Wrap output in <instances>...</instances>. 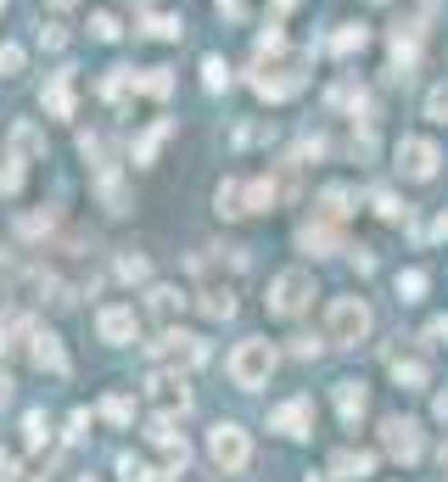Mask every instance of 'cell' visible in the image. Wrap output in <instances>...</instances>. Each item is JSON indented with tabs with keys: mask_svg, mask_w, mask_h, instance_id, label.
Returning a JSON list of instances; mask_svg holds the SVG:
<instances>
[{
	"mask_svg": "<svg viewBox=\"0 0 448 482\" xmlns=\"http://www.w3.org/2000/svg\"><path fill=\"white\" fill-rule=\"evenodd\" d=\"M375 326V314L365 298H331L326 309V326H319V342H331V348H359Z\"/></svg>",
	"mask_w": 448,
	"mask_h": 482,
	"instance_id": "cell-1",
	"label": "cell"
},
{
	"mask_svg": "<svg viewBox=\"0 0 448 482\" xmlns=\"http://www.w3.org/2000/svg\"><path fill=\"white\" fill-rule=\"evenodd\" d=\"M275 365H280L275 342L247 337V342H236V353H230V381H236L241 393H252V388H264V381L275 376Z\"/></svg>",
	"mask_w": 448,
	"mask_h": 482,
	"instance_id": "cell-2",
	"label": "cell"
},
{
	"mask_svg": "<svg viewBox=\"0 0 448 482\" xmlns=\"http://www.w3.org/2000/svg\"><path fill=\"white\" fill-rule=\"evenodd\" d=\"M308 298H314V275H308V270H280L264 303H269L275 320H297V314L308 309Z\"/></svg>",
	"mask_w": 448,
	"mask_h": 482,
	"instance_id": "cell-3",
	"label": "cell"
},
{
	"mask_svg": "<svg viewBox=\"0 0 448 482\" xmlns=\"http://www.w3.org/2000/svg\"><path fill=\"white\" fill-rule=\"evenodd\" d=\"M208 455H213L219 471H247V460H252V438H247L236 421H219V427L208 432Z\"/></svg>",
	"mask_w": 448,
	"mask_h": 482,
	"instance_id": "cell-4",
	"label": "cell"
},
{
	"mask_svg": "<svg viewBox=\"0 0 448 482\" xmlns=\"http://www.w3.org/2000/svg\"><path fill=\"white\" fill-rule=\"evenodd\" d=\"M146 398L157 404V415H169V421H180V415L190 409V388H185L180 370H157V376L146 381Z\"/></svg>",
	"mask_w": 448,
	"mask_h": 482,
	"instance_id": "cell-5",
	"label": "cell"
},
{
	"mask_svg": "<svg viewBox=\"0 0 448 482\" xmlns=\"http://www.w3.org/2000/svg\"><path fill=\"white\" fill-rule=\"evenodd\" d=\"M381 448H387L393 460H404V466H414L421 460V427L409 421V415H387V421H381Z\"/></svg>",
	"mask_w": 448,
	"mask_h": 482,
	"instance_id": "cell-6",
	"label": "cell"
},
{
	"mask_svg": "<svg viewBox=\"0 0 448 482\" xmlns=\"http://www.w3.org/2000/svg\"><path fill=\"white\" fill-rule=\"evenodd\" d=\"M437 146L426 141V135H404L398 141V174H409V180H432L437 174Z\"/></svg>",
	"mask_w": 448,
	"mask_h": 482,
	"instance_id": "cell-7",
	"label": "cell"
},
{
	"mask_svg": "<svg viewBox=\"0 0 448 482\" xmlns=\"http://www.w3.org/2000/svg\"><path fill=\"white\" fill-rule=\"evenodd\" d=\"M151 348L163 353L169 365H180V370H197V365L208 359V342H202V337H190V331H163Z\"/></svg>",
	"mask_w": 448,
	"mask_h": 482,
	"instance_id": "cell-8",
	"label": "cell"
},
{
	"mask_svg": "<svg viewBox=\"0 0 448 482\" xmlns=\"http://www.w3.org/2000/svg\"><path fill=\"white\" fill-rule=\"evenodd\" d=\"M269 432H280V438H308V432H314V398L280 404V409L269 415Z\"/></svg>",
	"mask_w": 448,
	"mask_h": 482,
	"instance_id": "cell-9",
	"label": "cell"
},
{
	"mask_svg": "<svg viewBox=\"0 0 448 482\" xmlns=\"http://www.w3.org/2000/svg\"><path fill=\"white\" fill-rule=\"evenodd\" d=\"M95 331H102V342H135V309L130 303H112L95 314Z\"/></svg>",
	"mask_w": 448,
	"mask_h": 482,
	"instance_id": "cell-10",
	"label": "cell"
},
{
	"mask_svg": "<svg viewBox=\"0 0 448 482\" xmlns=\"http://www.w3.org/2000/svg\"><path fill=\"white\" fill-rule=\"evenodd\" d=\"M28 359H34L40 370H68V353H62V342L51 337V331H40V326H28Z\"/></svg>",
	"mask_w": 448,
	"mask_h": 482,
	"instance_id": "cell-11",
	"label": "cell"
},
{
	"mask_svg": "<svg viewBox=\"0 0 448 482\" xmlns=\"http://www.w3.org/2000/svg\"><path fill=\"white\" fill-rule=\"evenodd\" d=\"M370 471H375V455H365V448H342V455H331V466H326L331 482H359Z\"/></svg>",
	"mask_w": 448,
	"mask_h": 482,
	"instance_id": "cell-12",
	"label": "cell"
},
{
	"mask_svg": "<svg viewBox=\"0 0 448 482\" xmlns=\"http://www.w3.org/2000/svg\"><path fill=\"white\" fill-rule=\"evenodd\" d=\"M45 113L51 118H73V74H51V84H45Z\"/></svg>",
	"mask_w": 448,
	"mask_h": 482,
	"instance_id": "cell-13",
	"label": "cell"
},
{
	"mask_svg": "<svg viewBox=\"0 0 448 482\" xmlns=\"http://www.w3.org/2000/svg\"><path fill=\"white\" fill-rule=\"evenodd\" d=\"M365 404H370V393H365V381H336V415H342L347 427H354L359 415H365Z\"/></svg>",
	"mask_w": 448,
	"mask_h": 482,
	"instance_id": "cell-14",
	"label": "cell"
},
{
	"mask_svg": "<svg viewBox=\"0 0 448 482\" xmlns=\"http://www.w3.org/2000/svg\"><path fill=\"white\" fill-rule=\"evenodd\" d=\"M252 90H258L264 102H286V95L303 90V79L297 74H258V79H252Z\"/></svg>",
	"mask_w": 448,
	"mask_h": 482,
	"instance_id": "cell-15",
	"label": "cell"
},
{
	"mask_svg": "<svg viewBox=\"0 0 448 482\" xmlns=\"http://www.w3.org/2000/svg\"><path fill=\"white\" fill-rule=\"evenodd\" d=\"M197 309H202L208 320H230V314H236V292H230V286H202Z\"/></svg>",
	"mask_w": 448,
	"mask_h": 482,
	"instance_id": "cell-16",
	"label": "cell"
},
{
	"mask_svg": "<svg viewBox=\"0 0 448 482\" xmlns=\"http://www.w3.org/2000/svg\"><path fill=\"white\" fill-rule=\"evenodd\" d=\"M213 202H219V213H224V219H241V213H247V185H241V180H224Z\"/></svg>",
	"mask_w": 448,
	"mask_h": 482,
	"instance_id": "cell-17",
	"label": "cell"
},
{
	"mask_svg": "<svg viewBox=\"0 0 448 482\" xmlns=\"http://www.w3.org/2000/svg\"><path fill=\"white\" fill-rule=\"evenodd\" d=\"M146 298H151V314H157V320H163V326H169V320H174V314L185 309V298L174 292V286H151V292H146Z\"/></svg>",
	"mask_w": 448,
	"mask_h": 482,
	"instance_id": "cell-18",
	"label": "cell"
},
{
	"mask_svg": "<svg viewBox=\"0 0 448 482\" xmlns=\"http://www.w3.org/2000/svg\"><path fill=\"white\" fill-rule=\"evenodd\" d=\"M12 152H17V157H40V152H45V130H34V123H17V130H12Z\"/></svg>",
	"mask_w": 448,
	"mask_h": 482,
	"instance_id": "cell-19",
	"label": "cell"
},
{
	"mask_svg": "<svg viewBox=\"0 0 448 482\" xmlns=\"http://www.w3.org/2000/svg\"><path fill=\"white\" fill-rule=\"evenodd\" d=\"M393 381L404 393H414V388H426V365L421 359H393Z\"/></svg>",
	"mask_w": 448,
	"mask_h": 482,
	"instance_id": "cell-20",
	"label": "cell"
},
{
	"mask_svg": "<svg viewBox=\"0 0 448 482\" xmlns=\"http://www.w3.org/2000/svg\"><path fill=\"white\" fill-rule=\"evenodd\" d=\"M297 241H303L308 252H336V247H342V236L331 231V224H308V231H303Z\"/></svg>",
	"mask_w": 448,
	"mask_h": 482,
	"instance_id": "cell-21",
	"label": "cell"
},
{
	"mask_svg": "<svg viewBox=\"0 0 448 482\" xmlns=\"http://www.w3.org/2000/svg\"><path fill=\"white\" fill-rule=\"evenodd\" d=\"M130 84H135V90H146V95H169V90H174L169 68H146V74H130Z\"/></svg>",
	"mask_w": 448,
	"mask_h": 482,
	"instance_id": "cell-22",
	"label": "cell"
},
{
	"mask_svg": "<svg viewBox=\"0 0 448 482\" xmlns=\"http://www.w3.org/2000/svg\"><path fill=\"white\" fill-rule=\"evenodd\" d=\"M169 135H174V123H151V130L141 135V146H135V163H151V152H157V146H163Z\"/></svg>",
	"mask_w": 448,
	"mask_h": 482,
	"instance_id": "cell-23",
	"label": "cell"
},
{
	"mask_svg": "<svg viewBox=\"0 0 448 482\" xmlns=\"http://www.w3.org/2000/svg\"><path fill=\"white\" fill-rule=\"evenodd\" d=\"M102 421H112V427H130L135 421V404L123 398V393H112V398H102Z\"/></svg>",
	"mask_w": 448,
	"mask_h": 482,
	"instance_id": "cell-24",
	"label": "cell"
},
{
	"mask_svg": "<svg viewBox=\"0 0 448 482\" xmlns=\"http://www.w3.org/2000/svg\"><path fill=\"white\" fill-rule=\"evenodd\" d=\"M331 51H336V56H354V51H365V23H342V34L331 40Z\"/></svg>",
	"mask_w": 448,
	"mask_h": 482,
	"instance_id": "cell-25",
	"label": "cell"
},
{
	"mask_svg": "<svg viewBox=\"0 0 448 482\" xmlns=\"http://www.w3.org/2000/svg\"><path fill=\"white\" fill-rule=\"evenodd\" d=\"M275 202V180H247V213H264Z\"/></svg>",
	"mask_w": 448,
	"mask_h": 482,
	"instance_id": "cell-26",
	"label": "cell"
},
{
	"mask_svg": "<svg viewBox=\"0 0 448 482\" xmlns=\"http://www.w3.org/2000/svg\"><path fill=\"white\" fill-rule=\"evenodd\" d=\"M347 202H354V191H347V185H331L326 197H319V213H326V219H342Z\"/></svg>",
	"mask_w": 448,
	"mask_h": 482,
	"instance_id": "cell-27",
	"label": "cell"
},
{
	"mask_svg": "<svg viewBox=\"0 0 448 482\" xmlns=\"http://www.w3.org/2000/svg\"><path fill=\"white\" fill-rule=\"evenodd\" d=\"M17 185H23V157H6L0 163V197H17Z\"/></svg>",
	"mask_w": 448,
	"mask_h": 482,
	"instance_id": "cell-28",
	"label": "cell"
},
{
	"mask_svg": "<svg viewBox=\"0 0 448 482\" xmlns=\"http://www.w3.org/2000/svg\"><path fill=\"white\" fill-rule=\"evenodd\" d=\"M421 292H426V270H404V275H398V298H404V303H414Z\"/></svg>",
	"mask_w": 448,
	"mask_h": 482,
	"instance_id": "cell-29",
	"label": "cell"
},
{
	"mask_svg": "<svg viewBox=\"0 0 448 482\" xmlns=\"http://www.w3.org/2000/svg\"><path fill=\"white\" fill-rule=\"evenodd\" d=\"M331 107H359V113H365V107H370V95L354 90V84H336V90H331Z\"/></svg>",
	"mask_w": 448,
	"mask_h": 482,
	"instance_id": "cell-30",
	"label": "cell"
},
{
	"mask_svg": "<svg viewBox=\"0 0 448 482\" xmlns=\"http://www.w3.org/2000/svg\"><path fill=\"white\" fill-rule=\"evenodd\" d=\"M118 471H123V482H157V471H151L146 460H135V455H123Z\"/></svg>",
	"mask_w": 448,
	"mask_h": 482,
	"instance_id": "cell-31",
	"label": "cell"
},
{
	"mask_svg": "<svg viewBox=\"0 0 448 482\" xmlns=\"http://www.w3.org/2000/svg\"><path fill=\"white\" fill-rule=\"evenodd\" d=\"M45 432H51V427H45V409H28V421H23L28 448H40V443H45Z\"/></svg>",
	"mask_w": 448,
	"mask_h": 482,
	"instance_id": "cell-32",
	"label": "cell"
},
{
	"mask_svg": "<svg viewBox=\"0 0 448 482\" xmlns=\"http://www.w3.org/2000/svg\"><path fill=\"white\" fill-rule=\"evenodd\" d=\"M90 34H95V40H118V17H112V12H95V17H90Z\"/></svg>",
	"mask_w": 448,
	"mask_h": 482,
	"instance_id": "cell-33",
	"label": "cell"
},
{
	"mask_svg": "<svg viewBox=\"0 0 448 482\" xmlns=\"http://www.w3.org/2000/svg\"><path fill=\"white\" fill-rule=\"evenodd\" d=\"M146 34H157V40H180V17H151V23H146Z\"/></svg>",
	"mask_w": 448,
	"mask_h": 482,
	"instance_id": "cell-34",
	"label": "cell"
},
{
	"mask_svg": "<svg viewBox=\"0 0 448 482\" xmlns=\"http://www.w3.org/2000/svg\"><path fill=\"white\" fill-rule=\"evenodd\" d=\"M202 74H208V90H219V84H230V68H224L219 56H208V62H202Z\"/></svg>",
	"mask_w": 448,
	"mask_h": 482,
	"instance_id": "cell-35",
	"label": "cell"
},
{
	"mask_svg": "<svg viewBox=\"0 0 448 482\" xmlns=\"http://www.w3.org/2000/svg\"><path fill=\"white\" fill-rule=\"evenodd\" d=\"M375 213H381V219H404V208H398L393 191H375Z\"/></svg>",
	"mask_w": 448,
	"mask_h": 482,
	"instance_id": "cell-36",
	"label": "cell"
},
{
	"mask_svg": "<svg viewBox=\"0 0 448 482\" xmlns=\"http://www.w3.org/2000/svg\"><path fill=\"white\" fill-rule=\"evenodd\" d=\"M118 275L123 280H146V259H141V252H135V259H118Z\"/></svg>",
	"mask_w": 448,
	"mask_h": 482,
	"instance_id": "cell-37",
	"label": "cell"
},
{
	"mask_svg": "<svg viewBox=\"0 0 448 482\" xmlns=\"http://www.w3.org/2000/svg\"><path fill=\"white\" fill-rule=\"evenodd\" d=\"M426 113H432L437 123H448V90H432V102H426Z\"/></svg>",
	"mask_w": 448,
	"mask_h": 482,
	"instance_id": "cell-38",
	"label": "cell"
},
{
	"mask_svg": "<svg viewBox=\"0 0 448 482\" xmlns=\"http://www.w3.org/2000/svg\"><path fill=\"white\" fill-rule=\"evenodd\" d=\"M40 231H51V213H28L23 219V236H40Z\"/></svg>",
	"mask_w": 448,
	"mask_h": 482,
	"instance_id": "cell-39",
	"label": "cell"
},
{
	"mask_svg": "<svg viewBox=\"0 0 448 482\" xmlns=\"http://www.w3.org/2000/svg\"><path fill=\"white\" fill-rule=\"evenodd\" d=\"M0 68L17 74V68H23V51H17V45H0Z\"/></svg>",
	"mask_w": 448,
	"mask_h": 482,
	"instance_id": "cell-40",
	"label": "cell"
},
{
	"mask_svg": "<svg viewBox=\"0 0 448 482\" xmlns=\"http://www.w3.org/2000/svg\"><path fill=\"white\" fill-rule=\"evenodd\" d=\"M0 482H17V455H6V448H0Z\"/></svg>",
	"mask_w": 448,
	"mask_h": 482,
	"instance_id": "cell-41",
	"label": "cell"
},
{
	"mask_svg": "<svg viewBox=\"0 0 448 482\" xmlns=\"http://www.w3.org/2000/svg\"><path fill=\"white\" fill-rule=\"evenodd\" d=\"M40 40H45L51 51H62V45H68V34H62V28H40Z\"/></svg>",
	"mask_w": 448,
	"mask_h": 482,
	"instance_id": "cell-42",
	"label": "cell"
},
{
	"mask_svg": "<svg viewBox=\"0 0 448 482\" xmlns=\"http://www.w3.org/2000/svg\"><path fill=\"white\" fill-rule=\"evenodd\" d=\"M426 337H432V342H443V337H448V320H432V331H426Z\"/></svg>",
	"mask_w": 448,
	"mask_h": 482,
	"instance_id": "cell-43",
	"label": "cell"
},
{
	"mask_svg": "<svg viewBox=\"0 0 448 482\" xmlns=\"http://www.w3.org/2000/svg\"><path fill=\"white\" fill-rule=\"evenodd\" d=\"M0 404H12V376H0Z\"/></svg>",
	"mask_w": 448,
	"mask_h": 482,
	"instance_id": "cell-44",
	"label": "cell"
},
{
	"mask_svg": "<svg viewBox=\"0 0 448 482\" xmlns=\"http://www.w3.org/2000/svg\"><path fill=\"white\" fill-rule=\"evenodd\" d=\"M219 12H230V17H236V12H241V0H219Z\"/></svg>",
	"mask_w": 448,
	"mask_h": 482,
	"instance_id": "cell-45",
	"label": "cell"
},
{
	"mask_svg": "<svg viewBox=\"0 0 448 482\" xmlns=\"http://www.w3.org/2000/svg\"><path fill=\"white\" fill-rule=\"evenodd\" d=\"M51 6H62V12H68V6H79V0H51Z\"/></svg>",
	"mask_w": 448,
	"mask_h": 482,
	"instance_id": "cell-46",
	"label": "cell"
},
{
	"mask_svg": "<svg viewBox=\"0 0 448 482\" xmlns=\"http://www.w3.org/2000/svg\"><path fill=\"white\" fill-rule=\"evenodd\" d=\"M443 466H448V443H443Z\"/></svg>",
	"mask_w": 448,
	"mask_h": 482,
	"instance_id": "cell-47",
	"label": "cell"
},
{
	"mask_svg": "<svg viewBox=\"0 0 448 482\" xmlns=\"http://www.w3.org/2000/svg\"><path fill=\"white\" fill-rule=\"evenodd\" d=\"M280 6H292V0H280Z\"/></svg>",
	"mask_w": 448,
	"mask_h": 482,
	"instance_id": "cell-48",
	"label": "cell"
},
{
	"mask_svg": "<svg viewBox=\"0 0 448 482\" xmlns=\"http://www.w3.org/2000/svg\"><path fill=\"white\" fill-rule=\"evenodd\" d=\"M84 482H95V477H84Z\"/></svg>",
	"mask_w": 448,
	"mask_h": 482,
	"instance_id": "cell-49",
	"label": "cell"
},
{
	"mask_svg": "<svg viewBox=\"0 0 448 482\" xmlns=\"http://www.w3.org/2000/svg\"><path fill=\"white\" fill-rule=\"evenodd\" d=\"M0 6H6V0H0Z\"/></svg>",
	"mask_w": 448,
	"mask_h": 482,
	"instance_id": "cell-50",
	"label": "cell"
}]
</instances>
